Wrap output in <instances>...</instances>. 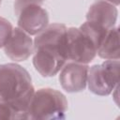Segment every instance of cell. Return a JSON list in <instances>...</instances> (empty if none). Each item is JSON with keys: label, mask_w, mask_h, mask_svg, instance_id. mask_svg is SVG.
Wrapping results in <instances>:
<instances>
[{"label": "cell", "mask_w": 120, "mask_h": 120, "mask_svg": "<svg viewBox=\"0 0 120 120\" xmlns=\"http://www.w3.org/2000/svg\"><path fill=\"white\" fill-rule=\"evenodd\" d=\"M97 54L105 60H119V28L117 26L109 30Z\"/></svg>", "instance_id": "cell-10"}, {"label": "cell", "mask_w": 120, "mask_h": 120, "mask_svg": "<svg viewBox=\"0 0 120 120\" xmlns=\"http://www.w3.org/2000/svg\"><path fill=\"white\" fill-rule=\"evenodd\" d=\"M45 0H16L14 12L18 27L30 36L37 35L49 24V14L42 7Z\"/></svg>", "instance_id": "cell-4"}, {"label": "cell", "mask_w": 120, "mask_h": 120, "mask_svg": "<svg viewBox=\"0 0 120 120\" xmlns=\"http://www.w3.org/2000/svg\"><path fill=\"white\" fill-rule=\"evenodd\" d=\"M89 67L87 64L68 62L61 68L59 82L62 88L68 93H77L84 90L87 84Z\"/></svg>", "instance_id": "cell-7"}, {"label": "cell", "mask_w": 120, "mask_h": 120, "mask_svg": "<svg viewBox=\"0 0 120 120\" xmlns=\"http://www.w3.org/2000/svg\"><path fill=\"white\" fill-rule=\"evenodd\" d=\"M68 108V103L64 94L52 88H40L31 98L27 119H64Z\"/></svg>", "instance_id": "cell-3"}, {"label": "cell", "mask_w": 120, "mask_h": 120, "mask_svg": "<svg viewBox=\"0 0 120 120\" xmlns=\"http://www.w3.org/2000/svg\"><path fill=\"white\" fill-rule=\"evenodd\" d=\"M119 67V60H106L100 65L89 68L88 89L98 96L110 95L118 86Z\"/></svg>", "instance_id": "cell-5"}, {"label": "cell", "mask_w": 120, "mask_h": 120, "mask_svg": "<svg viewBox=\"0 0 120 120\" xmlns=\"http://www.w3.org/2000/svg\"><path fill=\"white\" fill-rule=\"evenodd\" d=\"M3 48L9 59L15 62H22L33 53L34 41L29 34L17 26L13 28L8 40Z\"/></svg>", "instance_id": "cell-8"}, {"label": "cell", "mask_w": 120, "mask_h": 120, "mask_svg": "<svg viewBox=\"0 0 120 120\" xmlns=\"http://www.w3.org/2000/svg\"><path fill=\"white\" fill-rule=\"evenodd\" d=\"M1 3H2V0H0V6H1Z\"/></svg>", "instance_id": "cell-13"}, {"label": "cell", "mask_w": 120, "mask_h": 120, "mask_svg": "<svg viewBox=\"0 0 120 120\" xmlns=\"http://www.w3.org/2000/svg\"><path fill=\"white\" fill-rule=\"evenodd\" d=\"M35 92L28 71L15 63L0 65V103L14 108L22 119H27V109Z\"/></svg>", "instance_id": "cell-2"}, {"label": "cell", "mask_w": 120, "mask_h": 120, "mask_svg": "<svg viewBox=\"0 0 120 120\" xmlns=\"http://www.w3.org/2000/svg\"><path fill=\"white\" fill-rule=\"evenodd\" d=\"M106 1H108V2H110V3H112V4H113L114 6H118L119 5V0H106Z\"/></svg>", "instance_id": "cell-12"}, {"label": "cell", "mask_w": 120, "mask_h": 120, "mask_svg": "<svg viewBox=\"0 0 120 120\" xmlns=\"http://www.w3.org/2000/svg\"><path fill=\"white\" fill-rule=\"evenodd\" d=\"M117 15L116 6L106 0H96L86 13V21L104 31H109L115 26Z\"/></svg>", "instance_id": "cell-9"}, {"label": "cell", "mask_w": 120, "mask_h": 120, "mask_svg": "<svg viewBox=\"0 0 120 120\" xmlns=\"http://www.w3.org/2000/svg\"><path fill=\"white\" fill-rule=\"evenodd\" d=\"M13 30V26L9 21L0 17V48H3L8 40Z\"/></svg>", "instance_id": "cell-11"}, {"label": "cell", "mask_w": 120, "mask_h": 120, "mask_svg": "<svg viewBox=\"0 0 120 120\" xmlns=\"http://www.w3.org/2000/svg\"><path fill=\"white\" fill-rule=\"evenodd\" d=\"M67 29L63 23H52L36 35L33 40V65L41 76L56 75L67 63Z\"/></svg>", "instance_id": "cell-1"}, {"label": "cell", "mask_w": 120, "mask_h": 120, "mask_svg": "<svg viewBox=\"0 0 120 120\" xmlns=\"http://www.w3.org/2000/svg\"><path fill=\"white\" fill-rule=\"evenodd\" d=\"M98 48L80 28L69 27L66 34V54L69 61L89 64L97 55Z\"/></svg>", "instance_id": "cell-6"}]
</instances>
